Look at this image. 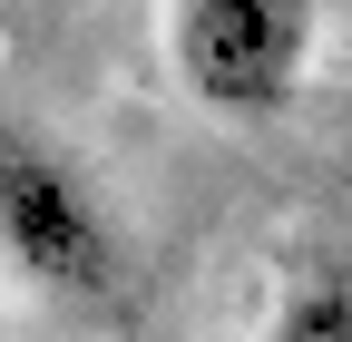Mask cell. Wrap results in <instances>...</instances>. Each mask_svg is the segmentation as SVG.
Listing matches in <instances>:
<instances>
[{"instance_id": "cell-1", "label": "cell", "mask_w": 352, "mask_h": 342, "mask_svg": "<svg viewBox=\"0 0 352 342\" xmlns=\"http://www.w3.org/2000/svg\"><path fill=\"white\" fill-rule=\"evenodd\" d=\"M0 254L69 304H108L127 284V235L118 205L98 196V176L50 137L39 117L0 108Z\"/></svg>"}, {"instance_id": "cell-2", "label": "cell", "mask_w": 352, "mask_h": 342, "mask_svg": "<svg viewBox=\"0 0 352 342\" xmlns=\"http://www.w3.org/2000/svg\"><path fill=\"white\" fill-rule=\"evenodd\" d=\"M166 59L215 117H274L314 69V0H166Z\"/></svg>"}, {"instance_id": "cell-3", "label": "cell", "mask_w": 352, "mask_h": 342, "mask_svg": "<svg viewBox=\"0 0 352 342\" xmlns=\"http://www.w3.org/2000/svg\"><path fill=\"white\" fill-rule=\"evenodd\" d=\"M264 342H352V254H323V264H303L284 284L274 323Z\"/></svg>"}]
</instances>
